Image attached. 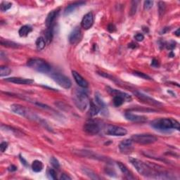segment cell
<instances>
[{
	"instance_id": "obj_43",
	"label": "cell",
	"mask_w": 180,
	"mask_h": 180,
	"mask_svg": "<svg viewBox=\"0 0 180 180\" xmlns=\"http://www.w3.org/2000/svg\"><path fill=\"white\" fill-rule=\"evenodd\" d=\"M175 34L177 36V37H179V29H177V30L175 32Z\"/></svg>"
},
{
	"instance_id": "obj_13",
	"label": "cell",
	"mask_w": 180,
	"mask_h": 180,
	"mask_svg": "<svg viewBox=\"0 0 180 180\" xmlns=\"http://www.w3.org/2000/svg\"><path fill=\"white\" fill-rule=\"evenodd\" d=\"M93 23H94V16H93L92 13H88L83 17V20H82V27L84 29L88 30L90 29L91 27L92 26Z\"/></svg>"
},
{
	"instance_id": "obj_36",
	"label": "cell",
	"mask_w": 180,
	"mask_h": 180,
	"mask_svg": "<svg viewBox=\"0 0 180 180\" xmlns=\"http://www.w3.org/2000/svg\"><path fill=\"white\" fill-rule=\"evenodd\" d=\"M136 4H137V2H132V8H131V12H130V15H131V16L134 15V13H136V7H137V6H136Z\"/></svg>"
},
{
	"instance_id": "obj_37",
	"label": "cell",
	"mask_w": 180,
	"mask_h": 180,
	"mask_svg": "<svg viewBox=\"0 0 180 180\" xmlns=\"http://www.w3.org/2000/svg\"><path fill=\"white\" fill-rule=\"evenodd\" d=\"M134 39H135L137 42H142V41H143V39H144V36H143L142 34L138 33L134 36Z\"/></svg>"
},
{
	"instance_id": "obj_33",
	"label": "cell",
	"mask_w": 180,
	"mask_h": 180,
	"mask_svg": "<svg viewBox=\"0 0 180 180\" xmlns=\"http://www.w3.org/2000/svg\"><path fill=\"white\" fill-rule=\"evenodd\" d=\"M153 4H154V2L153 1H145L143 2V7H144L145 9L149 10L152 8Z\"/></svg>"
},
{
	"instance_id": "obj_42",
	"label": "cell",
	"mask_w": 180,
	"mask_h": 180,
	"mask_svg": "<svg viewBox=\"0 0 180 180\" xmlns=\"http://www.w3.org/2000/svg\"><path fill=\"white\" fill-rule=\"evenodd\" d=\"M20 161L22 162L23 163V165H27V162H26V160H25V159L23 158V157H22L21 156H20Z\"/></svg>"
},
{
	"instance_id": "obj_23",
	"label": "cell",
	"mask_w": 180,
	"mask_h": 180,
	"mask_svg": "<svg viewBox=\"0 0 180 180\" xmlns=\"http://www.w3.org/2000/svg\"><path fill=\"white\" fill-rule=\"evenodd\" d=\"M0 43H1V44L2 45V46H4V47H6L16 48H16L20 47V45L19 44H17V43L11 42V41H9V40H3V39H2Z\"/></svg>"
},
{
	"instance_id": "obj_5",
	"label": "cell",
	"mask_w": 180,
	"mask_h": 180,
	"mask_svg": "<svg viewBox=\"0 0 180 180\" xmlns=\"http://www.w3.org/2000/svg\"><path fill=\"white\" fill-rule=\"evenodd\" d=\"M73 100L75 104L81 111L85 110L88 104H90V100H89L88 96L86 95V93L80 90L77 91L75 93L73 96Z\"/></svg>"
},
{
	"instance_id": "obj_32",
	"label": "cell",
	"mask_w": 180,
	"mask_h": 180,
	"mask_svg": "<svg viewBox=\"0 0 180 180\" xmlns=\"http://www.w3.org/2000/svg\"><path fill=\"white\" fill-rule=\"evenodd\" d=\"M158 8H159V13H160V16H162L164 12H165V4H164L163 2H159Z\"/></svg>"
},
{
	"instance_id": "obj_16",
	"label": "cell",
	"mask_w": 180,
	"mask_h": 180,
	"mask_svg": "<svg viewBox=\"0 0 180 180\" xmlns=\"http://www.w3.org/2000/svg\"><path fill=\"white\" fill-rule=\"evenodd\" d=\"M125 118L127 120H130L132 122H145L147 120V118L144 117V116L142 115H134V114L132 113H125Z\"/></svg>"
},
{
	"instance_id": "obj_3",
	"label": "cell",
	"mask_w": 180,
	"mask_h": 180,
	"mask_svg": "<svg viewBox=\"0 0 180 180\" xmlns=\"http://www.w3.org/2000/svg\"><path fill=\"white\" fill-rule=\"evenodd\" d=\"M27 65L33 69L40 72H49L51 70V66L47 61L41 58H31L28 61Z\"/></svg>"
},
{
	"instance_id": "obj_24",
	"label": "cell",
	"mask_w": 180,
	"mask_h": 180,
	"mask_svg": "<svg viewBox=\"0 0 180 180\" xmlns=\"http://www.w3.org/2000/svg\"><path fill=\"white\" fill-rule=\"evenodd\" d=\"M118 167H119L120 170H121V172L123 173L124 175H126V176L128 177L129 179H133L134 178V177L132 176L130 172H129V170L127 169V168L125 165H123V164H122V163H120L119 162V163H118Z\"/></svg>"
},
{
	"instance_id": "obj_4",
	"label": "cell",
	"mask_w": 180,
	"mask_h": 180,
	"mask_svg": "<svg viewBox=\"0 0 180 180\" xmlns=\"http://www.w3.org/2000/svg\"><path fill=\"white\" fill-rule=\"evenodd\" d=\"M11 110L13 111V113L18 115H21L23 117L29 118V119H32L33 120H39V118L37 115H35L33 112H31L30 111L27 109L26 107L21 106L19 104H13L11 106Z\"/></svg>"
},
{
	"instance_id": "obj_8",
	"label": "cell",
	"mask_w": 180,
	"mask_h": 180,
	"mask_svg": "<svg viewBox=\"0 0 180 180\" xmlns=\"http://www.w3.org/2000/svg\"><path fill=\"white\" fill-rule=\"evenodd\" d=\"M106 133L111 136H123L126 135L127 131L126 129L122 127L115 126V125H108L106 128Z\"/></svg>"
},
{
	"instance_id": "obj_10",
	"label": "cell",
	"mask_w": 180,
	"mask_h": 180,
	"mask_svg": "<svg viewBox=\"0 0 180 180\" xmlns=\"http://www.w3.org/2000/svg\"><path fill=\"white\" fill-rule=\"evenodd\" d=\"M84 130L86 133L91 135H95L99 132L100 127L97 122L94 121H89L84 125Z\"/></svg>"
},
{
	"instance_id": "obj_14",
	"label": "cell",
	"mask_w": 180,
	"mask_h": 180,
	"mask_svg": "<svg viewBox=\"0 0 180 180\" xmlns=\"http://www.w3.org/2000/svg\"><path fill=\"white\" fill-rule=\"evenodd\" d=\"M6 81L9 82L11 83L18 84V85H31L34 83V80L31 79L22 78V77H9L5 79Z\"/></svg>"
},
{
	"instance_id": "obj_20",
	"label": "cell",
	"mask_w": 180,
	"mask_h": 180,
	"mask_svg": "<svg viewBox=\"0 0 180 180\" xmlns=\"http://www.w3.org/2000/svg\"><path fill=\"white\" fill-rule=\"evenodd\" d=\"M54 37V26H51L48 28L46 33H45V41L47 44H50L51 42L52 39Z\"/></svg>"
},
{
	"instance_id": "obj_1",
	"label": "cell",
	"mask_w": 180,
	"mask_h": 180,
	"mask_svg": "<svg viewBox=\"0 0 180 180\" xmlns=\"http://www.w3.org/2000/svg\"><path fill=\"white\" fill-rule=\"evenodd\" d=\"M129 161L132 165L135 168L136 171L143 176L155 179H172L170 177L169 173L165 171L156 170V168H154L152 165L146 163L139 159L131 158L129 159Z\"/></svg>"
},
{
	"instance_id": "obj_12",
	"label": "cell",
	"mask_w": 180,
	"mask_h": 180,
	"mask_svg": "<svg viewBox=\"0 0 180 180\" xmlns=\"http://www.w3.org/2000/svg\"><path fill=\"white\" fill-rule=\"evenodd\" d=\"M82 38V33L81 30L78 26L75 28L70 33L69 37V41L70 44H76L80 41Z\"/></svg>"
},
{
	"instance_id": "obj_27",
	"label": "cell",
	"mask_w": 180,
	"mask_h": 180,
	"mask_svg": "<svg viewBox=\"0 0 180 180\" xmlns=\"http://www.w3.org/2000/svg\"><path fill=\"white\" fill-rule=\"evenodd\" d=\"M95 100H96V102H97V104L99 105L101 108H106V104H105L104 101L102 100L101 98L100 97V96L98 93H97V94H95Z\"/></svg>"
},
{
	"instance_id": "obj_38",
	"label": "cell",
	"mask_w": 180,
	"mask_h": 180,
	"mask_svg": "<svg viewBox=\"0 0 180 180\" xmlns=\"http://www.w3.org/2000/svg\"><path fill=\"white\" fill-rule=\"evenodd\" d=\"M108 30L109 32H111V33H113L114 31H115V26H114V25H113V24L109 25V26H108Z\"/></svg>"
},
{
	"instance_id": "obj_34",
	"label": "cell",
	"mask_w": 180,
	"mask_h": 180,
	"mask_svg": "<svg viewBox=\"0 0 180 180\" xmlns=\"http://www.w3.org/2000/svg\"><path fill=\"white\" fill-rule=\"evenodd\" d=\"M134 75H136V76H137L138 77H142V78H143V79H151L149 76H147V75L143 73V72H134Z\"/></svg>"
},
{
	"instance_id": "obj_29",
	"label": "cell",
	"mask_w": 180,
	"mask_h": 180,
	"mask_svg": "<svg viewBox=\"0 0 180 180\" xmlns=\"http://www.w3.org/2000/svg\"><path fill=\"white\" fill-rule=\"evenodd\" d=\"M83 170H84V172H85L86 175H88L90 178L94 179H99V177H97V175H96L94 172L91 171L90 169H87V168H84Z\"/></svg>"
},
{
	"instance_id": "obj_9",
	"label": "cell",
	"mask_w": 180,
	"mask_h": 180,
	"mask_svg": "<svg viewBox=\"0 0 180 180\" xmlns=\"http://www.w3.org/2000/svg\"><path fill=\"white\" fill-rule=\"evenodd\" d=\"M134 94H135L136 97H137L138 99L140 100V101L144 102V103H146V104L152 105V106H161L162 105L161 102L156 101V100L154 99L153 98L149 97V96L145 95L144 94H143V93H142V92H137V91H136V92H134Z\"/></svg>"
},
{
	"instance_id": "obj_22",
	"label": "cell",
	"mask_w": 180,
	"mask_h": 180,
	"mask_svg": "<svg viewBox=\"0 0 180 180\" xmlns=\"http://www.w3.org/2000/svg\"><path fill=\"white\" fill-rule=\"evenodd\" d=\"M44 165L43 163L40 161H34L32 163V169L35 172H40L43 170Z\"/></svg>"
},
{
	"instance_id": "obj_17",
	"label": "cell",
	"mask_w": 180,
	"mask_h": 180,
	"mask_svg": "<svg viewBox=\"0 0 180 180\" xmlns=\"http://www.w3.org/2000/svg\"><path fill=\"white\" fill-rule=\"evenodd\" d=\"M59 13V10L56 9V10H54L50 12L49 14H48L46 20H45V24H46V26L48 28L51 27V26H53V23L54 20H55L56 18L57 17Z\"/></svg>"
},
{
	"instance_id": "obj_30",
	"label": "cell",
	"mask_w": 180,
	"mask_h": 180,
	"mask_svg": "<svg viewBox=\"0 0 180 180\" xmlns=\"http://www.w3.org/2000/svg\"><path fill=\"white\" fill-rule=\"evenodd\" d=\"M50 163H51V165L53 166L54 168H56V169H58L59 168H60V164H59V162L58 161L56 158H54V157H52L50 159Z\"/></svg>"
},
{
	"instance_id": "obj_2",
	"label": "cell",
	"mask_w": 180,
	"mask_h": 180,
	"mask_svg": "<svg viewBox=\"0 0 180 180\" xmlns=\"http://www.w3.org/2000/svg\"><path fill=\"white\" fill-rule=\"evenodd\" d=\"M151 126L157 130L161 132H168L172 129L179 130V123L177 120L172 118H161L154 120L151 122Z\"/></svg>"
},
{
	"instance_id": "obj_11",
	"label": "cell",
	"mask_w": 180,
	"mask_h": 180,
	"mask_svg": "<svg viewBox=\"0 0 180 180\" xmlns=\"http://www.w3.org/2000/svg\"><path fill=\"white\" fill-rule=\"evenodd\" d=\"M132 140L127 139H125L120 143L119 145V149L120 151L122 154H128L133 151V146H132Z\"/></svg>"
},
{
	"instance_id": "obj_6",
	"label": "cell",
	"mask_w": 180,
	"mask_h": 180,
	"mask_svg": "<svg viewBox=\"0 0 180 180\" xmlns=\"http://www.w3.org/2000/svg\"><path fill=\"white\" fill-rule=\"evenodd\" d=\"M131 139L133 142H135L139 144L146 145L151 144L157 141V138L153 134H134L131 137Z\"/></svg>"
},
{
	"instance_id": "obj_40",
	"label": "cell",
	"mask_w": 180,
	"mask_h": 180,
	"mask_svg": "<svg viewBox=\"0 0 180 180\" xmlns=\"http://www.w3.org/2000/svg\"><path fill=\"white\" fill-rule=\"evenodd\" d=\"M16 170H17V168L13 165H11L10 167H9L8 168V170L10 171V172H14V171H16Z\"/></svg>"
},
{
	"instance_id": "obj_7",
	"label": "cell",
	"mask_w": 180,
	"mask_h": 180,
	"mask_svg": "<svg viewBox=\"0 0 180 180\" xmlns=\"http://www.w3.org/2000/svg\"><path fill=\"white\" fill-rule=\"evenodd\" d=\"M51 77L58 85H60L65 89H69L72 85L70 79L68 77L63 76V75L61 73L52 74Z\"/></svg>"
},
{
	"instance_id": "obj_18",
	"label": "cell",
	"mask_w": 180,
	"mask_h": 180,
	"mask_svg": "<svg viewBox=\"0 0 180 180\" xmlns=\"http://www.w3.org/2000/svg\"><path fill=\"white\" fill-rule=\"evenodd\" d=\"M85 2H75V3L70 4L68 6H67L66 9H65V15H68L70 14V13H72L76 8L78 7V6L83 5V4H85Z\"/></svg>"
},
{
	"instance_id": "obj_21",
	"label": "cell",
	"mask_w": 180,
	"mask_h": 180,
	"mask_svg": "<svg viewBox=\"0 0 180 180\" xmlns=\"http://www.w3.org/2000/svg\"><path fill=\"white\" fill-rule=\"evenodd\" d=\"M99 111H100L99 107H98L92 101H90V110H89V113H90V115L91 116L97 115V114L99 113Z\"/></svg>"
},
{
	"instance_id": "obj_15",
	"label": "cell",
	"mask_w": 180,
	"mask_h": 180,
	"mask_svg": "<svg viewBox=\"0 0 180 180\" xmlns=\"http://www.w3.org/2000/svg\"><path fill=\"white\" fill-rule=\"evenodd\" d=\"M72 76L74 77L75 81L76 82L77 85L83 88L87 87L88 86L87 81L84 79L83 77L78 73V72H77L76 71H72Z\"/></svg>"
},
{
	"instance_id": "obj_39",
	"label": "cell",
	"mask_w": 180,
	"mask_h": 180,
	"mask_svg": "<svg viewBox=\"0 0 180 180\" xmlns=\"http://www.w3.org/2000/svg\"><path fill=\"white\" fill-rule=\"evenodd\" d=\"M60 179L61 180H68V179H71V178L69 176H68L67 175L63 174L60 177Z\"/></svg>"
},
{
	"instance_id": "obj_19",
	"label": "cell",
	"mask_w": 180,
	"mask_h": 180,
	"mask_svg": "<svg viewBox=\"0 0 180 180\" xmlns=\"http://www.w3.org/2000/svg\"><path fill=\"white\" fill-rule=\"evenodd\" d=\"M33 30V28L30 26L26 25V26H23L20 28L19 31V34L20 37H26L28 34Z\"/></svg>"
},
{
	"instance_id": "obj_28",
	"label": "cell",
	"mask_w": 180,
	"mask_h": 180,
	"mask_svg": "<svg viewBox=\"0 0 180 180\" xmlns=\"http://www.w3.org/2000/svg\"><path fill=\"white\" fill-rule=\"evenodd\" d=\"M12 6V4L11 2H3L1 4V6H0V9L2 11H6L7 10L9 9Z\"/></svg>"
},
{
	"instance_id": "obj_35",
	"label": "cell",
	"mask_w": 180,
	"mask_h": 180,
	"mask_svg": "<svg viewBox=\"0 0 180 180\" xmlns=\"http://www.w3.org/2000/svg\"><path fill=\"white\" fill-rule=\"evenodd\" d=\"M8 148V143L6 142H3L1 143V144H0V150H1V152L2 153H4V151H6V149H7Z\"/></svg>"
},
{
	"instance_id": "obj_31",
	"label": "cell",
	"mask_w": 180,
	"mask_h": 180,
	"mask_svg": "<svg viewBox=\"0 0 180 180\" xmlns=\"http://www.w3.org/2000/svg\"><path fill=\"white\" fill-rule=\"evenodd\" d=\"M47 175L49 179H56V174L55 170L53 169H49L47 171Z\"/></svg>"
},
{
	"instance_id": "obj_41",
	"label": "cell",
	"mask_w": 180,
	"mask_h": 180,
	"mask_svg": "<svg viewBox=\"0 0 180 180\" xmlns=\"http://www.w3.org/2000/svg\"><path fill=\"white\" fill-rule=\"evenodd\" d=\"M151 65H153V66H157V65H158V61H156V59H154V60L152 61Z\"/></svg>"
},
{
	"instance_id": "obj_25",
	"label": "cell",
	"mask_w": 180,
	"mask_h": 180,
	"mask_svg": "<svg viewBox=\"0 0 180 180\" xmlns=\"http://www.w3.org/2000/svg\"><path fill=\"white\" fill-rule=\"evenodd\" d=\"M46 45V41L42 37H40L36 40V47L38 50H42L45 47Z\"/></svg>"
},
{
	"instance_id": "obj_26",
	"label": "cell",
	"mask_w": 180,
	"mask_h": 180,
	"mask_svg": "<svg viewBox=\"0 0 180 180\" xmlns=\"http://www.w3.org/2000/svg\"><path fill=\"white\" fill-rule=\"evenodd\" d=\"M11 70L9 68L6 66H1L0 67V76L4 77L7 76L11 73Z\"/></svg>"
}]
</instances>
